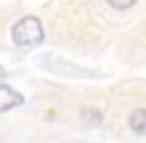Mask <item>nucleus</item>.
<instances>
[{
  "instance_id": "1",
  "label": "nucleus",
  "mask_w": 146,
  "mask_h": 143,
  "mask_svg": "<svg viewBox=\"0 0 146 143\" xmlns=\"http://www.w3.org/2000/svg\"><path fill=\"white\" fill-rule=\"evenodd\" d=\"M11 38H14V43L19 49H33L38 43H43V27L35 16H25V19H19L14 24Z\"/></svg>"
},
{
  "instance_id": "2",
  "label": "nucleus",
  "mask_w": 146,
  "mask_h": 143,
  "mask_svg": "<svg viewBox=\"0 0 146 143\" xmlns=\"http://www.w3.org/2000/svg\"><path fill=\"white\" fill-rule=\"evenodd\" d=\"M22 105V95L16 89H11L8 84H0V113L3 111H11V108Z\"/></svg>"
},
{
  "instance_id": "3",
  "label": "nucleus",
  "mask_w": 146,
  "mask_h": 143,
  "mask_svg": "<svg viewBox=\"0 0 146 143\" xmlns=\"http://www.w3.org/2000/svg\"><path fill=\"white\" fill-rule=\"evenodd\" d=\"M130 130L138 135H146V108H138L130 113Z\"/></svg>"
},
{
  "instance_id": "4",
  "label": "nucleus",
  "mask_w": 146,
  "mask_h": 143,
  "mask_svg": "<svg viewBox=\"0 0 146 143\" xmlns=\"http://www.w3.org/2000/svg\"><path fill=\"white\" fill-rule=\"evenodd\" d=\"M114 8H119V11H125V8H130V5H135L138 0H108Z\"/></svg>"
},
{
  "instance_id": "5",
  "label": "nucleus",
  "mask_w": 146,
  "mask_h": 143,
  "mask_svg": "<svg viewBox=\"0 0 146 143\" xmlns=\"http://www.w3.org/2000/svg\"><path fill=\"white\" fill-rule=\"evenodd\" d=\"M3 78H5V68L0 65V81H3Z\"/></svg>"
}]
</instances>
